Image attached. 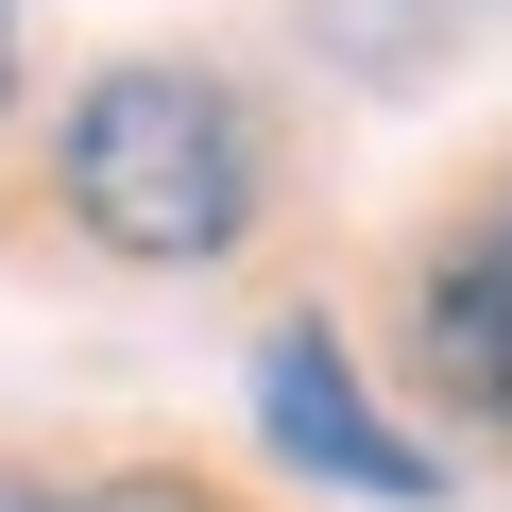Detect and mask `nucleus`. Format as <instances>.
I'll use <instances>...</instances> for the list:
<instances>
[{
    "instance_id": "1",
    "label": "nucleus",
    "mask_w": 512,
    "mask_h": 512,
    "mask_svg": "<svg viewBox=\"0 0 512 512\" xmlns=\"http://www.w3.org/2000/svg\"><path fill=\"white\" fill-rule=\"evenodd\" d=\"M52 205L137 256V274H205V256H239L256 222H274V120H256L222 69H103L52 137Z\"/></svg>"
},
{
    "instance_id": "2",
    "label": "nucleus",
    "mask_w": 512,
    "mask_h": 512,
    "mask_svg": "<svg viewBox=\"0 0 512 512\" xmlns=\"http://www.w3.org/2000/svg\"><path fill=\"white\" fill-rule=\"evenodd\" d=\"M256 427H274L308 478H342V495H393V512H427V495H444V461L359 393V359H342V325H325V308H291L274 342H256Z\"/></svg>"
},
{
    "instance_id": "3",
    "label": "nucleus",
    "mask_w": 512,
    "mask_h": 512,
    "mask_svg": "<svg viewBox=\"0 0 512 512\" xmlns=\"http://www.w3.org/2000/svg\"><path fill=\"white\" fill-rule=\"evenodd\" d=\"M427 376H444V410L512 427V188L427 256Z\"/></svg>"
},
{
    "instance_id": "4",
    "label": "nucleus",
    "mask_w": 512,
    "mask_h": 512,
    "mask_svg": "<svg viewBox=\"0 0 512 512\" xmlns=\"http://www.w3.org/2000/svg\"><path fill=\"white\" fill-rule=\"evenodd\" d=\"M69 512H222L205 478H103V495H69Z\"/></svg>"
},
{
    "instance_id": "5",
    "label": "nucleus",
    "mask_w": 512,
    "mask_h": 512,
    "mask_svg": "<svg viewBox=\"0 0 512 512\" xmlns=\"http://www.w3.org/2000/svg\"><path fill=\"white\" fill-rule=\"evenodd\" d=\"M0 512H69V495H35V478H18V461H0Z\"/></svg>"
},
{
    "instance_id": "6",
    "label": "nucleus",
    "mask_w": 512,
    "mask_h": 512,
    "mask_svg": "<svg viewBox=\"0 0 512 512\" xmlns=\"http://www.w3.org/2000/svg\"><path fill=\"white\" fill-rule=\"evenodd\" d=\"M0 103H18V18H0Z\"/></svg>"
}]
</instances>
